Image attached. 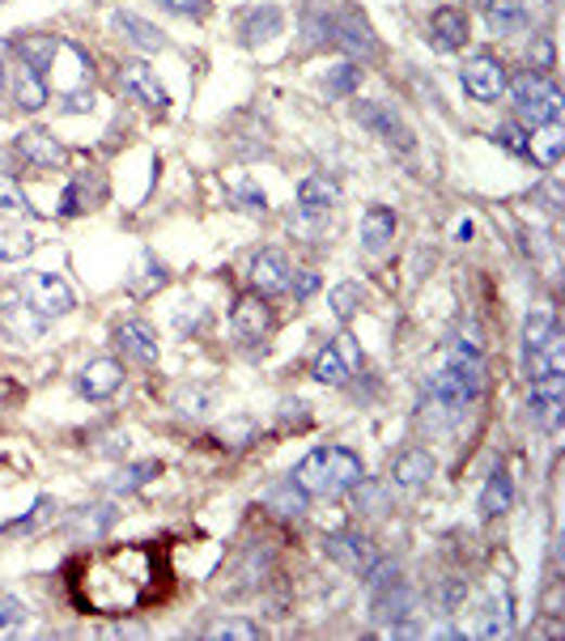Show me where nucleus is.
<instances>
[{
	"mask_svg": "<svg viewBox=\"0 0 565 641\" xmlns=\"http://www.w3.org/2000/svg\"><path fill=\"white\" fill-rule=\"evenodd\" d=\"M162 587V556L150 543H124V548H103L86 552L73 565V599L77 607L119 620L141 607H150Z\"/></svg>",
	"mask_w": 565,
	"mask_h": 641,
	"instance_id": "obj_1",
	"label": "nucleus"
},
{
	"mask_svg": "<svg viewBox=\"0 0 565 641\" xmlns=\"http://www.w3.org/2000/svg\"><path fill=\"white\" fill-rule=\"evenodd\" d=\"M290 480L307 497H341L365 480V467L349 446H314Z\"/></svg>",
	"mask_w": 565,
	"mask_h": 641,
	"instance_id": "obj_2",
	"label": "nucleus"
},
{
	"mask_svg": "<svg viewBox=\"0 0 565 641\" xmlns=\"http://www.w3.org/2000/svg\"><path fill=\"white\" fill-rule=\"evenodd\" d=\"M506 90H511L514 106H518V115L531 124V128H540V124H562V90L544 77V73H518L514 81H506Z\"/></svg>",
	"mask_w": 565,
	"mask_h": 641,
	"instance_id": "obj_3",
	"label": "nucleus"
},
{
	"mask_svg": "<svg viewBox=\"0 0 565 641\" xmlns=\"http://www.w3.org/2000/svg\"><path fill=\"white\" fill-rule=\"evenodd\" d=\"M22 297L30 302V310L39 315V319H60V315H68L73 310V290H68V281L64 277H55V272H26L22 277Z\"/></svg>",
	"mask_w": 565,
	"mask_h": 641,
	"instance_id": "obj_4",
	"label": "nucleus"
},
{
	"mask_svg": "<svg viewBox=\"0 0 565 641\" xmlns=\"http://www.w3.org/2000/svg\"><path fill=\"white\" fill-rule=\"evenodd\" d=\"M460 81L476 102H498L506 94V64H502L498 55H485V51H480V55H472V60L463 64Z\"/></svg>",
	"mask_w": 565,
	"mask_h": 641,
	"instance_id": "obj_5",
	"label": "nucleus"
},
{
	"mask_svg": "<svg viewBox=\"0 0 565 641\" xmlns=\"http://www.w3.org/2000/svg\"><path fill=\"white\" fill-rule=\"evenodd\" d=\"M565 408V374H536L531 395H527V412L540 430H557Z\"/></svg>",
	"mask_w": 565,
	"mask_h": 641,
	"instance_id": "obj_6",
	"label": "nucleus"
},
{
	"mask_svg": "<svg viewBox=\"0 0 565 641\" xmlns=\"http://www.w3.org/2000/svg\"><path fill=\"white\" fill-rule=\"evenodd\" d=\"M328 43H341V48L361 55V60H374V55H378L374 30L365 26V17L354 13V9H345V13H336V17L328 22Z\"/></svg>",
	"mask_w": 565,
	"mask_h": 641,
	"instance_id": "obj_7",
	"label": "nucleus"
},
{
	"mask_svg": "<svg viewBox=\"0 0 565 641\" xmlns=\"http://www.w3.org/2000/svg\"><path fill=\"white\" fill-rule=\"evenodd\" d=\"M230 328L243 345H264L268 332H272V310L259 294H243L234 302V315H230Z\"/></svg>",
	"mask_w": 565,
	"mask_h": 641,
	"instance_id": "obj_8",
	"label": "nucleus"
},
{
	"mask_svg": "<svg viewBox=\"0 0 565 641\" xmlns=\"http://www.w3.org/2000/svg\"><path fill=\"white\" fill-rule=\"evenodd\" d=\"M119 86H124V94H132L137 102H145L150 111H166V106H170L166 86L157 81L154 68L141 64V60H124V64H119Z\"/></svg>",
	"mask_w": 565,
	"mask_h": 641,
	"instance_id": "obj_9",
	"label": "nucleus"
},
{
	"mask_svg": "<svg viewBox=\"0 0 565 641\" xmlns=\"http://www.w3.org/2000/svg\"><path fill=\"white\" fill-rule=\"evenodd\" d=\"M358 124H365L370 132H378L387 145H396V149H412V132H409V124L391 111V106H383V102H358Z\"/></svg>",
	"mask_w": 565,
	"mask_h": 641,
	"instance_id": "obj_10",
	"label": "nucleus"
},
{
	"mask_svg": "<svg viewBox=\"0 0 565 641\" xmlns=\"http://www.w3.org/2000/svg\"><path fill=\"white\" fill-rule=\"evenodd\" d=\"M115 348H119L124 357H132L137 366H154L157 357H162L157 332L150 323H141V319H128V323L115 328Z\"/></svg>",
	"mask_w": 565,
	"mask_h": 641,
	"instance_id": "obj_11",
	"label": "nucleus"
},
{
	"mask_svg": "<svg viewBox=\"0 0 565 641\" xmlns=\"http://www.w3.org/2000/svg\"><path fill=\"white\" fill-rule=\"evenodd\" d=\"M290 264H285V255L281 251H259L256 259H252V294L259 297H277L290 290Z\"/></svg>",
	"mask_w": 565,
	"mask_h": 641,
	"instance_id": "obj_12",
	"label": "nucleus"
},
{
	"mask_svg": "<svg viewBox=\"0 0 565 641\" xmlns=\"http://www.w3.org/2000/svg\"><path fill=\"white\" fill-rule=\"evenodd\" d=\"M429 480H434V454L421 450V446H409V450L391 463V485L405 489V493H421Z\"/></svg>",
	"mask_w": 565,
	"mask_h": 641,
	"instance_id": "obj_13",
	"label": "nucleus"
},
{
	"mask_svg": "<svg viewBox=\"0 0 565 641\" xmlns=\"http://www.w3.org/2000/svg\"><path fill=\"white\" fill-rule=\"evenodd\" d=\"M429 43L434 51H460L467 43V13H463L460 4H442V9H434V17H429Z\"/></svg>",
	"mask_w": 565,
	"mask_h": 641,
	"instance_id": "obj_14",
	"label": "nucleus"
},
{
	"mask_svg": "<svg viewBox=\"0 0 565 641\" xmlns=\"http://www.w3.org/2000/svg\"><path fill=\"white\" fill-rule=\"evenodd\" d=\"M323 552L336 561V565H345L349 574H361L378 552H374V543L365 540L361 531H336V536H328L323 540Z\"/></svg>",
	"mask_w": 565,
	"mask_h": 641,
	"instance_id": "obj_15",
	"label": "nucleus"
},
{
	"mask_svg": "<svg viewBox=\"0 0 565 641\" xmlns=\"http://www.w3.org/2000/svg\"><path fill=\"white\" fill-rule=\"evenodd\" d=\"M370 616H374V625H405L412 616V591L400 578L378 587L374 599H370Z\"/></svg>",
	"mask_w": 565,
	"mask_h": 641,
	"instance_id": "obj_16",
	"label": "nucleus"
},
{
	"mask_svg": "<svg viewBox=\"0 0 565 641\" xmlns=\"http://www.w3.org/2000/svg\"><path fill=\"white\" fill-rule=\"evenodd\" d=\"M13 153L26 162V166H60L64 162V145L55 141L52 132L43 128H26L13 137Z\"/></svg>",
	"mask_w": 565,
	"mask_h": 641,
	"instance_id": "obj_17",
	"label": "nucleus"
},
{
	"mask_svg": "<svg viewBox=\"0 0 565 641\" xmlns=\"http://www.w3.org/2000/svg\"><path fill=\"white\" fill-rule=\"evenodd\" d=\"M119 387H124V366L111 361V357L90 361V366L81 370V379H77V392L86 395V399H111Z\"/></svg>",
	"mask_w": 565,
	"mask_h": 641,
	"instance_id": "obj_18",
	"label": "nucleus"
},
{
	"mask_svg": "<svg viewBox=\"0 0 565 641\" xmlns=\"http://www.w3.org/2000/svg\"><path fill=\"white\" fill-rule=\"evenodd\" d=\"M391 243H396V213L383 204H370L361 213V247L365 255H383Z\"/></svg>",
	"mask_w": 565,
	"mask_h": 641,
	"instance_id": "obj_19",
	"label": "nucleus"
},
{
	"mask_svg": "<svg viewBox=\"0 0 565 641\" xmlns=\"http://www.w3.org/2000/svg\"><path fill=\"white\" fill-rule=\"evenodd\" d=\"M281 26H285V13L277 9V4H256V9H247L243 13V22H239V35H243V43H268V39H277L281 35Z\"/></svg>",
	"mask_w": 565,
	"mask_h": 641,
	"instance_id": "obj_20",
	"label": "nucleus"
},
{
	"mask_svg": "<svg viewBox=\"0 0 565 641\" xmlns=\"http://www.w3.org/2000/svg\"><path fill=\"white\" fill-rule=\"evenodd\" d=\"M115 26H119V35H124L132 48H141V51H162V48H166V35L157 30L154 22H145L141 13H128V9H119V13H115Z\"/></svg>",
	"mask_w": 565,
	"mask_h": 641,
	"instance_id": "obj_21",
	"label": "nucleus"
},
{
	"mask_svg": "<svg viewBox=\"0 0 565 641\" xmlns=\"http://www.w3.org/2000/svg\"><path fill=\"white\" fill-rule=\"evenodd\" d=\"M13 99H17L22 111H43L48 106V81H43V73L30 68V64H17V73H13Z\"/></svg>",
	"mask_w": 565,
	"mask_h": 641,
	"instance_id": "obj_22",
	"label": "nucleus"
},
{
	"mask_svg": "<svg viewBox=\"0 0 565 641\" xmlns=\"http://www.w3.org/2000/svg\"><path fill=\"white\" fill-rule=\"evenodd\" d=\"M336 183L328 179V175H307L303 183H298V204H303V213L307 217H319V213H328L332 204H336Z\"/></svg>",
	"mask_w": 565,
	"mask_h": 641,
	"instance_id": "obj_23",
	"label": "nucleus"
},
{
	"mask_svg": "<svg viewBox=\"0 0 565 641\" xmlns=\"http://www.w3.org/2000/svg\"><path fill=\"white\" fill-rule=\"evenodd\" d=\"M485 22L493 35H514L527 26V4L523 0H489L485 4Z\"/></svg>",
	"mask_w": 565,
	"mask_h": 641,
	"instance_id": "obj_24",
	"label": "nucleus"
},
{
	"mask_svg": "<svg viewBox=\"0 0 565 641\" xmlns=\"http://www.w3.org/2000/svg\"><path fill=\"white\" fill-rule=\"evenodd\" d=\"M565 149V128L562 124H540L536 137H527V157H536L540 166H557Z\"/></svg>",
	"mask_w": 565,
	"mask_h": 641,
	"instance_id": "obj_25",
	"label": "nucleus"
},
{
	"mask_svg": "<svg viewBox=\"0 0 565 641\" xmlns=\"http://www.w3.org/2000/svg\"><path fill=\"white\" fill-rule=\"evenodd\" d=\"M514 501V485L511 476L498 467L493 476H489V485H485V493H480V518H498V514H506Z\"/></svg>",
	"mask_w": 565,
	"mask_h": 641,
	"instance_id": "obj_26",
	"label": "nucleus"
},
{
	"mask_svg": "<svg viewBox=\"0 0 565 641\" xmlns=\"http://www.w3.org/2000/svg\"><path fill=\"white\" fill-rule=\"evenodd\" d=\"M349 374H354V370L341 361V352H336L332 345H323L319 352H314V361H310V379L323 383V387H341Z\"/></svg>",
	"mask_w": 565,
	"mask_h": 641,
	"instance_id": "obj_27",
	"label": "nucleus"
},
{
	"mask_svg": "<svg viewBox=\"0 0 565 641\" xmlns=\"http://www.w3.org/2000/svg\"><path fill=\"white\" fill-rule=\"evenodd\" d=\"M307 501H310V497L303 493V489H298L294 480L277 485L272 493L264 497V505H268V510H272L277 518H303V514H307Z\"/></svg>",
	"mask_w": 565,
	"mask_h": 641,
	"instance_id": "obj_28",
	"label": "nucleus"
},
{
	"mask_svg": "<svg viewBox=\"0 0 565 641\" xmlns=\"http://www.w3.org/2000/svg\"><path fill=\"white\" fill-rule=\"evenodd\" d=\"M111 523H115V510L111 505H90V510H77V518L68 523V531H73V540H99Z\"/></svg>",
	"mask_w": 565,
	"mask_h": 641,
	"instance_id": "obj_29",
	"label": "nucleus"
},
{
	"mask_svg": "<svg viewBox=\"0 0 565 641\" xmlns=\"http://www.w3.org/2000/svg\"><path fill=\"white\" fill-rule=\"evenodd\" d=\"M17 55H22V64H30V68H48L55 55H60V43L55 39H43V35H30V39H17Z\"/></svg>",
	"mask_w": 565,
	"mask_h": 641,
	"instance_id": "obj_30",
	"label": "nucleus"
},
{
	"mask_svg": "<svg viewBox=\"0 0 565 641\" xmlns=\"http://www.w3.org/2000/svg\"><path fill=\"white\" fill-rule=\"evenodd\" d=\"M323 86H328V94L345 99V94H354V90L361 86V68L354 64V60H341V64H332V68H328Z\"/></svg>",
	"mask_w": 565,
	"mask_h": 641,
	"instance_id": "obj_31",
	"label": "nucleus"
},
{
	"mask_svg": "<svg viewBox=\"0 0 565 641\" xmlns=\"http://www.w3.org/2000/svg\"><path fill=\"white\" fill-rule=\"evenodd\" d=\"M157 472H162V467H157L154 459H145V463H128V467H119V476L111 480V489H115V493H137L145 480H154Z\"/></svg>",
	"mask_w": 565,
	"mask_h": 641,
	"instance_id": "obj_32",
	"label": "nucleus"
},
{
	"mask_svg": "<svg viewBox=\"0 0 565 641\" xmlns=\"http://www.w3.org/2000/svg\"><path fill=\"white\" fill-rule=\"evenodd\" d=\"M328 306H332V315H336L341 323H349V319L361 310V285H354V281L336 285V290L328 294Z\"/></svg>",
	"mask_w": 565,
	"mask_h": 641,
	"instance_id": "obj_33",
	"label": "nucleus"
},
{
	"mask_svg": "<svg viewBox=\"0 0 565 641\" xmlns=\"http://www.w3.org/2000/svg\"><path fill=\"white\" fill-rule=\"evenodd\" d=\"M557 328V315H553V306H536L531 315H527V323H523V345L536 348L549 332Z\"/></svg>",
	"mask_w": 565,
	"mask_h": 641,
	"instance_id": "obj_34",
	"label": "nucleus"
},
{
	"mask_svg": "<svg viewBox=\"0 0 565 641\" xmlns=\"http://www.w3.org/2000/svg\"><path fill=\"white\" fill-rule=\"evenodd\" d=\"M259 633H264V629H259L256 620H239V616H234V620H217L205 638L208 641H256Z\"/></svg>",
	"mask_w": 565,
	"mask_h": 641,
	"instance_id": "obj_35",
	"label": "nucleus"
},
{
	"mask_svg": "<svg viewBox=\"0 0 565 641\" xmlns=\"http://www.w3.org/2000/svg\"><path fill=\"white\" fill-rule=\"evenodd\" d=\"M0 208L22 213V217H39V208L30 204V196L22 192V183H17L13 175H0Z\"/></svg>",
	"mask_w": 565,
	"mask_h": 641,
	"instance_id": "obj_36",
	"label": "nucleus"
},
{
	"mask_svg": "<svg viewBox=\"0 0 565 641\" xmlns=\"http://www.w3.org/2000/svg\"><path fill=\"white\" fill-rule=\"evenodd\" d=\"M30 625V607L22 599H0V638H17Z\"/></svg>",
	"mask_w": 565,
	"mask_h": 641,
	"instance_id": "obj_37",
	"label": "nucleus"
},
{
	"mask_svg": "<svg viewBox=\"0 0 565 641\" xmlns=\"http://www.w3.org/2000/svg\"><path fill=\"white\" fill-rule=\"evenodd\" d=\"M52 510H55L52 497H39V501H35V510H30L26 518H13V523H4L0 531H4V536H30L39 523H48V514H52Z\"/></svg>",
	"mask_w": 565,
	"mask_h": 641,
	"instance_id": "obj_38",
	"label": "nucleus"
},
{
	"mask_svg": "<svg viewBox=\"0 0 565 641\" xmlns=\"http://www.w3.org/2000/svg\"><path fill=\"white\" fill-rule=\"evenodd\" d=\"M506 625H511V603L498 607V603L489 599V603L480 607V629H476V633H480V638H498V633H506Z\"/></svg>",
	"mask_w": 565,
	"mask_h": 641,
	"instance_id": "obj_39",
	"label": "nucleus"
},
{
	"mask_svg": "<svg viewBox=\"0 0 565 641\" xmlns=\"http://www.w3.org/2000/svg\"><path fill=\"white\" fill-rule=\"evenodd\" d=\"M361 574H365V587H370V591H378V587H387V582H396V578H400V565H396L391 556H374Z\"/></svg>",
	"mask_w": 565,
	"mask_h": 641,
	"instance_id": "obj_40",
	"label": "nucleus"
},
{
	"mask_svg": "<svg viewBox=\"0 0 565 641\" xmlns=\"http://www.w3.org/2000/svg\"><path fill=\"white\" fill-rule=\"evenodd\" d=\"M332 348H336V352H341V361H345V366H349V370H361V348H358V341H354V336H349V332H341V336H336V341H332Z\"/></svg>",
	"mask_w": 565,
	"mask_h": 641,
	"instance_id": "obj_41",
	"label": "nucleus"
},
{
	"mask_svg": "<svg viewBox=\"0 0 565 641\" xmlns=\"http://www.w3.org/2000/svg\"><path fill=\"white\" fill-rule=\"evenodd\" d=\"M60 111H64V115H86V111H94V94H90V90L64 94V99H60Z\"/></svg>",
	"mask_w": 565,
	"mask_h": 641,
	"instance_id": "obj_42",
	"label": "nucleus"
},
{
	"mask_svg": "<svg viewBox=\"0 0 565 641\" xmlns=\"http://www.w3.org/2000/svg\"><path fill=\"white\" fill-rule=\"evenodd\" d=\"M493 141H502V149H511V153H518V157H527V137H523L518 128H511V124H502Z\"/></svg>",
	"mask_w": 565,
	"mask_h": 641,
	"instance_id": "obj_43",
	"label": "nucleus"
},
{
	"mask_svg": "<svg viewBox=\"0 0 565 641\" xmlns=\"http://www.w3.org/2000/svg\"><path fill=\"white\" fill-rule=\"evenodd\" d=\"M157 4H166L170 13H183V17H205L208 13V0H157Z\"/></svg>",
	"mask_w": 565,
	"mask_h": 641,
	"instance_id": "obj_44",
	"label": "nucleus"
},
{
	"mask_svg": "<svg viewBox=\"0 0 565 641\" xmlns=\"http://www.w3.org/2000/svg\"><path fill=\"white\" fill-rule=\"evenodd\" d=\"M290 290H294L298 297H310L314 290H319V277H314V272H298V285H290Z\"/></svg>",
	"mask_w": 565,
	"mask_h": 641,
	"instance_id": "obj_45",
	"label": "nucleus"
},
{
	"mask_svg": "<svg viewBox=\"0 0 565 641\" xmlns=\"http://www.w3.org/2000/svg\"><path fill=\"white\" fill-rule=\"evenodd\" d=\"M243 200H247L252 208H264V192H256V188H243Z\"/></svg>",
	"mask_w": 565,
	"mask_h": 641,
	"instance_id": "obj_46",
	"label": "nucleus"
},
{
	"mask_svg": "<svg viewBox=\"0 0 565 641\" xmlns=\"http://www.w3.org/2000/svg\"><path fill=\"white\" fill-rule=\"evenodd\" d=\"M0 90H4V64H0Z\"/></svg>",
	"mask_w": 565,
	"mask_h": 641,
	"instance_id": "obj_47",
	"label": "nucleus"
}]
</instances>
